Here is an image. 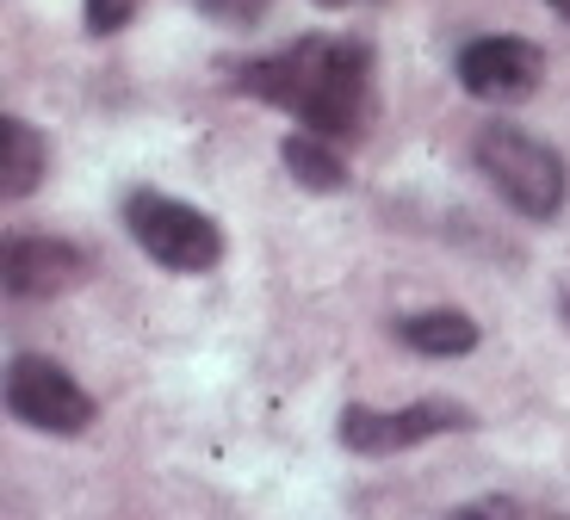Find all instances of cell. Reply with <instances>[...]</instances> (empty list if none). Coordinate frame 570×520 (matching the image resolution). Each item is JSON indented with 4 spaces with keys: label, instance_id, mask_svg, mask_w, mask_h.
Masks as SVG:
<instances>
[{
    "label": "cell",
    "instance_id": "6da1fadb",
    "mask_svg": "<svg viewBox=\"0 0 570 520\" xmlns=\"http://www.w3.org/2000/svg\"><path fill=\"white\" fill-rule=\"evenodd\" d=\"M236 94L261 99L273 112H285L298 130L323 143H354L372 125V43L366 38H292L267 57L236 69Z\"/></svg>",
    "mask_w": 570,
    "mask_h": 520
},
{
    "label": "cell",
    "instance_id": "7a4b0ae2",
    "mask_svg": "<svg viewBox=\"0 0 570 520\" xmlns=\"http://www.w3.org/2000/svg\"><path fill=\"white\" fill-rule=\"evenodd\" d=\"M471 161L478 174L490 180V193L509 205V212L533 217V224H552L570 198V174H564V155L552 143L528 137L514 125H484L471 137Z\"/></svg>",
    "mask_w": 570,
    "mask_h": 520
},
{
    "label": "cell",
    "instance_id": "3957f363",
    "mask_svg": "<svg viewBox=\"0 0 570 520\" xmlns=\"http://www.w3.org/2000/svg\"><path fill=\"white\" fill-rule=\"evenodd\" d=\"M118 217H125L130 242L168 273H212L224 261V229H217V217L199 212V205H186V198H174V193L130 186Z\"/></svg>",
    "mask_w": 570,
    "mask_h": 520
},
{
    "label": "cell",
    "instance_id": "277c9868",
    "mask_svg": "<svg viewBox=\"0 0 570 520\" xmlns=\"http://www.w3.org/2000/svg\"><path fill=\"white\" fill-rule=\"evenodd\" d=\"M7 415L31 434L75 440L100 422V403L81 391V379L69 366L43 360V353H13L7 360Z\"/></svg>",
    "mask_w": 570,
    "mask_h": 520
},
{
    "label": "cell",
    "instance_id": "5b68a950",
    "mask_svg": "<svg viewBox=\"0 0 570 520\" xmlns=\"http://www.w3.org/2000/svg\"><path fill=\"white\" fill-rule=\"evenodd\" d=\"M465 428H471L465 403H453V396H422V403H403V409L347 403L335 434H342V447L360 452V459H391V452L428 447V440H441V434H465Z\"/></svg>",
    "mask_w": 570,
    "mask_h": 520
},
{
    "label": "cell",
    "instance_id": "8992f818",
    "mask_svg": "<svg viewBox=\"0 0 570 520\" xmlns=\"http://www.w3.org/2000/svg\"><path fill=\"white\" fill-rule=\"evenodd\" d=\"M459 87L484 106H514V99H533L546 81V50L514 31H490V38H471L453 62Z\"/></svg>",
    "mask_w": 570,
    "mask_h": 520
},
{
    "label": "cell",
    "instance_id": "52a82bcc",
    "mask_svg": "<svg viewBox=\"0 0 570 520\" xmlns=\"http://www.w3.org/2000/svg\"><path fill=\"white\" fill-rule=\"evenodd\" d=\"M81 279H87V254L62 236H7V248H0V285L19 304L62 297Z\"/></svg>",
    "mask_w": 570,
    "mask_h": 520
},
{
    "label": "cell",
    "instance_id": "ba28073f",
    "mask_svg": "<svg viewBox=\"0 0 570 520\" xmlns=\"http://www.w3.org/2000/svg\"><path fill=\"white\" fill-rule=\"evenodd\" d=\"M391 335H397L410 353H422V360H459V353L478 347V323H471L465 310H453V304L410 310V316L391 323Z\"/></svg>",
    "mask_w": 570,
    "mask_h": 520
},
{
    "label": "cell",
    "instance_id": "9c48e42d",
    "mask_svg": "<svg viewBox=\"0 0 570 520\" xmlns=\"http://www.w3.org/2000/svg\"><path fill=\"white\" fill-rule=\"evenodd\" d=\"M43 174H50V143L38 137V125L7 112L0 118V198H31Z\"/></svg>",
    "mask_w": 570,
    "mask_h": 520
},
{
    "label": "cell",
    "instance_id": "30bf717a",
    "mask_svg": "<svg viewBox=\"0 0 570 520\" xmlns=\"http://www.w3.org/2000/svg\"><path fill=\"white\" fill-rule=\"evenodd\" d=\"M279 161H285V174H292L304 193H342V186H347L342 149L323 143V137H311V130H292V137L279 143Z\"/></svg>",
    "mask_w": 570,
    "mask_h": 520
},
{
    "label": "cell",
    "instance_id": "8fae6325",
    "mask_svg": "<svg viewBox=\"0 0 570 520\" xmlns=\"http://www.w3.org/2000/svg\"><path fill=\"white\" fill-rule=\"evenodd\" d=\"M453 520H570L558 508H533L521 496H478V502H459Z\"/></svg>",
    "mask_w": 570,
    "mask_h": 520
},
{
    "label": "cell",
    "instance_id": "7c38bea8",
    "mask_svg": "<svg viewBox=\"0 0 570 520\" xmlns=\"http://www.w3.org/2000/svg\"><path fill=\"white\" fill-rule=\"evenodd\" d=\"M142 0H81V13H87V31L94 38H118V31L137 19Z\"/></svg>",
    "mask_w": 570,
    "mask_h": 520
},
{
    "label": "cell",
    "instance_id": "4fadbf2b",
    "mask_svg": "<svg viewBox=\"0 0 570 520\" xmlns=\"http://www.w3.org/2000/svg\"><path fill=\"white\" fill-rule=\"evenodd\" d=\"M273 0H199V13L217 19V26H255V19H267Z\"/></svg>",
    "mask_w": 570,
    "mask_h": 520
},
{
    "label": "cell",
    "instance_id": "5bb4252c",
    "mask_svg": "<svg viewBox=\"0 0 570 520\" xmlns=\"http://www.w3.org/2000/svg\"><path fill=\"white\" fill-rule=\"evenodd\" d=\"M546 7H552V13H564V19H570V0H546Z\"/></svg>",
    "mask_w": 570,
    "mask_h": 520
},
{
    "label": "cell",
    "instance_id": "9a60e30c",
    "mask_svg": "<svg viewBox=\"0 0 570 520\" xmlns=\"http://www.w3.org/2000/svg\"><path fill=\"white\" fill-rule=\"evenodd\" d=\"M316 7H360V0H316Z\"/></svg>",
    "mask_w": 570,
    "mask_h": 520
}]
</instances>
